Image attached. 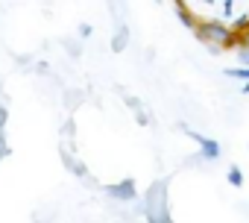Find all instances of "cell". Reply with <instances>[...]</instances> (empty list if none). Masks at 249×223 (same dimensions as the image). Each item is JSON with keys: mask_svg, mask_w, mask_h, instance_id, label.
I'll return each mask as SVG.
<instances>
[{"mask_svg": "<svg viewBox=\"0 0 249 223\" xmlns=\"http://www.w3.org/2000/svg\"><path fill=\"white\" fill-rule=\"evenodd\" d=\"M185 24L217 50L249 47V0H179Z\"/></svg>", "mask_w": 249, "mask_h": 223, "instance_id": "1", "label": "cell"}]
</instances>
